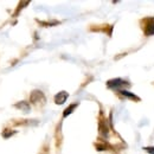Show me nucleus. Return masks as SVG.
I'll use <instances>...</instances> for the list:
<instances>
[{
	"label": "nucleus",
	"instance_id": "1",
	"mask_svg": "<svg viewBox=\"0 0 154 154\" xmlns=\"http://www.w3.org/2000/svg\"><path fill=\"white\" fill-rule=\"evenodd\" d=\"M30 101L31 103H33L35 106H43L46 101L45 95L40 91V90H33L31 93V96H30Z\"/></svg>",
	"mask_w": 154,
	"mask_h": 154
},
{
	"label": "nucleus",
	"instance_id": "2",
	"mask_svg": "<svg viewBox=\"0 0 154 154\" xmlns=\"http://www.w3.org/2000/svg\"><path fill=\"white\" fill-rule=\"evenodd\" d=\"M107 85H108L109 88L116 89V88H121V87H128L129 83H127L126 81H123V79H121V78H115V79H110V81L107 83Z\"/></svg>",
	"mask_w": 154,
	"mask_h": 154
},
{
	"label": "nucleus",
	"instance_id": "3",
	"mask_svg": "<svg viewBox=\"0 0 154 154\" xmlns=\"http://www.w3.org/2000/svg\"><path fill=\"white\" fill-rule=\"evenodd\" d=\"M68 97H69V94L66 91H60V93H58L57 95L55 96V102L57 104H63L66 101Z\"/></svg>",
	"mask_w": 154,
	"mask_h": 154
},
{
	"label": "nucleus",
	"instance_id": "4",
	"mask_svg": "<svg viewBox=\"0 0 154 154\" xmlns=\"http://www.w3.org/2000/svg\"><path fill=\"white\" fill-rule=\"evenodd\" d=\"M16 108H18V109L25 112V113H29L30 112V104L27 102H25V101H20L19 103H17L16 104Z\"/></svg>",
	"mask_w": 154,
	"mask_h": 154
},
{
	"label": "nucleus",
	"instance_id": "5",
	"mask_svg": "<svg viewBox=\"0 0 154 154\" xmlns=\"http://www.w3.org/2000/svg\"><path fill=\"white\" fill-rule=\"evenodd\" d=\"M145 33L147 36H152L154 35V19H152V23H148L147 24V27L145 30Z\"/></svg>",
	"mask_w": 154,
	"mask_h": 154
},
{
	"label": "nucleus",
	"instance_id": "6",
	"mask_svg": "<svg viewBox=\"0 0 154 154\" xmlns=\"http://www.w3.org/2000/svg\"><path fill=\"white\" fill-rule=\"evenodd\" d=\"M120 93H121L122 95H125L126 97H129V98H133L135 101H139V97L135 96L134 94H132V93H128V91H126V90H121Z\"/></svg>",
	"mask_w": 154,
	"mask_h": 154
},
{
	"label": "nucleus",
	"instance_id": "7",
	"mask_svg": "<svg viewBox=\"0 0 154 154\" xmlns=\"http://www.w3.org/2000/svg\"><path fill=\"white\" fill-rule=\"evenodd\" d=\"M76 107H77V104H71L70 107H68V108L65 109V112H64V114H63V115H64V116H68L69 114H70V113H72V110H74V109H75Z\"/></svg>",
	"mask_w": 154,
	"mask_h": 154
},
{
	"label": "nucleus",
	"instance_id": "8",
	"mask_svg": "<svg viewBox=\"0 0 154 154\" xmlns=\"http://www.w3.org/2000/svg\"><path fill=\"white\" fill-rule=\"evenodd\" d=\"M145 151H147L148 153H151V154H154V147H146Z\"/></svg>",
	"mask_w": 154,
	"mask_h": 154
}]
</instances>
